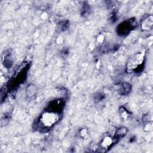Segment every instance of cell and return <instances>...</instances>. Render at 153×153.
Returning a JSON list of instances; mask_svg holds the SVG:
<instances>
[{
    "mask_svg": "<svg viewBox=\"0 0 153 153\" xmlns=\"http://www.w3.org/2000/svg\"><path fill=\"white\" fill-rule=\"evenodd\" d=\"M145 59V53L140 52L131 57L127 62V68L130 72H138L141 67H143Z\"/></svg>",
    "mask_w": 153,
    "mask_h": 153,
    "instance_id": "obj_1",
    "label": "cell"
},
{
    "mask_svg": "<svg viewBox=\"0 0 153 153\" xmlns=\"http://www.w3.org/2000/svg\"><path fill=\"white\" fill-rule=\"evenodd\" d=\"M59 115L54 111H46L42 114L39 123L44 128H49L56 124L58 120Z\"/></svg>",
    "mask_w": 153,
    "mask_h": 153,
    "instance_id": "obj_2",
    "label": "cell"
},
{
    "mask_svg": "<svg viewBox=\"0 0 153 153\" xmlns=\"http://www.w3.org/2000/svg\"><path fill=\"white\" fill-rule=\"evenodd\" d=\"M142 28L144 29H151L152 28V16H149L148 18L145 19L142 24Z\"/></svg>",
    "mask_w": 153,
    "mask_h": 153,
    "instance_id": "obj_3",
    "label": "cell"
},
{
    "mask_svg": "<svg viewBox=\"0 0 153 153\" xmlns=\"http://www.w3.org/2000/svg\"><path fill=\"white\" fill-rule=\"evenodd\" d=\"M112 143V140H111V139L109 138V137H106L105 138V139L103 140V143H102V145H103V146H105V147H107V146H109Z\"/></svg>",
    "mask_w": 153,
    "mask_h": 153,
    "instance_id": "obj_4",
    "label": "cell"
}]
</instances>
